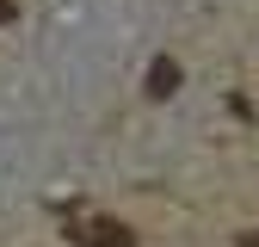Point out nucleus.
I'll list each match as a JSON object with an SVG mask.
<instances>
[{
  "label": "nucleus",
  "instance_id": "f257e3e1",
  "mask_svg": "<svg viewBox=\"0 0 259 247\" xmlns=\"http://www.w3.org/2000/svg\"><path fill=\"white\" fill-rule=\"evenodd\" d=\"M74 241L80 247H136V229L117 223V216H80V223H74Z\"/></svg>",
  "mask_w": 259,
  "mask_h": 247
},
{
  "label": "nucleus",
  "instance_id": "7ed1b4c3",
  "mask_svg": "<svg viewBox=\"0 0 259 247\" xmlns=\"http://www.w3.org/2000/svg\"><path fill=\"white\" fill-rule=\"evenodd\" d=\"M19 19V0H0V25H13Z\"/></svg>",
  "mask_w": 259,
  "mask_h": 247
},
{
  "label": "nucleus",
  "instance_id": "20e7f679",
  "mask_svg": "<svg viewBox=\"0 0 259 247\" xmlns=\"http://www.w3.org/2000/svg\"><path fill=\"white\" fill-rule=\"evenodd\" d=\"M241 247H259V229H253V235H241Z\"/></svg>",
  "mask_w": 259,
  "mask_h": 247
},
{
  "label": "nucleus",
  "instance_id": "f03ea898",
  "mask_svg": "<svg viewBox=\"0 0 259 247\" xmlns=\"http://www.w3.org/2000/svg\"><path fill=\"white\" fill-rule=\"evenodd\" d=\"M173 93H179V62L160 56L154 68H148V99H173Z\"/></svg>",
  "mask_w": 259,
  "mask_h": 247
}]
</instances>
